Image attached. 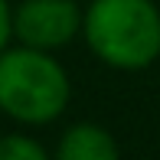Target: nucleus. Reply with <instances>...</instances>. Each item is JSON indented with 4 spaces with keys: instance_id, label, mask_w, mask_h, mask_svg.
<instances>
[{
    "instance_id": "1",
    "label": "nucleus",
    "mask_w": 160,
    "mask_h": 160,
    "mask_svg": "<svg viewBox=\"0 0 160 160\" xmlns=\"http://www.w3.org/2000/svg\"><path fill=\"white\" fill-rule=\"evenodd\" d=\"M82 36L108 69L144 72L160 59V7L154 0H92L82 10Z\"/></svg>"
},
{
    "instance_id": "2",
    "label": "nucleus",
    "mask_w": 160,
    "mask_h": 160,
    "mask_svg": "<svg viewBox=\"0 0 160 160\" xmlns=\"http://www.w3.org/2000/svg\"><path fill=\"white\" fill-rule=\"evenodd\" d=\"M72 78L52 52L7 46L0 52V111L23 128H46L69 108Z\"/></svg>"
},
{
    "instance_id": "3",
    "label": "nucleus",
    "mask_w": 160,
    "mask_h": 160,
    "mask_svg": "<svg viewBox=\"0 0 160 160\" xmlns=\"http://www.w3.org/2000/svg\"><path fill=\"white\" fill-rule=\"evenodd\" d=\"M82 36V7L75 0H23L13 7V39L56 52Z\"/></svg>"
},
{
    "instance_id": "4",
    "label": "nucleus",
    "mask_w": 160,
    "mask_h": 160,
    "mask_svg": "<svg viewBox=\"0 0 160 160\" xmlns=\"http://www.w3.org/2000/svg\"><path fill=\"white\" fill-rule=\"evenodd\" d=\"M52 160H121V150L108 128L95 121H78L62 131Z\"/></svg>"
},
{
    "instance_id": "5",
    "label": "nucleus",
    "mask_w": 160,
    "mask_h": 160,
    "mask_svg": "<svg viewBox=\"0 0 160 160\" xmlns=\"http://www.w3.org/2000/svg\"><path fill=\"white\" fill-rule=\"evenodd\" d=\"M0 160H52V154L30 134H3L0 137Z\"/></svg>"
},
{
    "instance_id": "6",
    "label": "nucleus",
    "mask_w": 160,
    "mask_h": 160,
    "mask_svg": "<svg viewBox=\"0 0 160 160\" xmlns=\"http://www.w3.org/2000/svg\"><path fill=\"white\" fill-rule=\"evenodd\" d=\"M13 42V3L0 0V52Z\"/></svg>"
}]
</instances>
